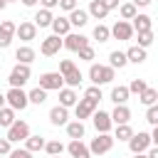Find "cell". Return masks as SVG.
<instances>
[{"label": "cell", "instance_id": "cell-1", "mask_svg": "<svg viewBox=\"0 0 158 158\" xmlns=\"http://www.w3.org/2000/svg\"><path fill=\"white\" fill-rule=\"evenodd\" d=\"M59 74H62L64 84H69V89H74V86L81 84V72L77 69V64L72 59H62L59 62Z\"/></svg>", "mask_w": 158, "mask_h": 158}, {"label": "cell", "instance_id": "cell-2", "mask_svg": "<svg viewBox=\"0 0 158 158\" xmlns=\"http://www.w3.org/2000/svg\"><path fill=\"white\" fill-rule=\"evenodd\" d=\"M89 79L94 81V86L109 84V81H114V69L106 67V64H91L89 67Z\"/></svg>", "mask_w": 158, "mask_h": 158}, {"label": "cell", "instance_id": "cell-3", "mask_svg": "<svg viewBox=\"0 0 158 158\" xmlns=\"http://www.w3.org/2000/svg\"><path fill=\"white\" fill-rule=\"evenodd\" d=\"M30 77H32L30 64H15V67H12V72H10V77H7L10 89H22V84H27V81H30Z\"/></svg>", "mask_w": 158, "mask_h": 158}, {"label": "cell", "instance_id": "cell-4", "mask_svg": "<svg viewBox=\"0 0 158 158\" xmlns=\"http://www.w3.org/2000/svg\"><path fill=\"white\" fill-rule=\"evenodd\" d=\"M111 148H114V136H109V133H96V138H91V143H89V153H96V156L109 153Z\"/></svg>", "mask_w": 158, "mask_h": 158}, {"label": "cell", "instance_id": "cell-5", "mask_svg": "<svg viewBox=\"0 0 158 158\" xmlns=\"http://www.w3.org/2000/svg\"><path fill=\"white\" fill-rule=\"evenodd\" d=\"M5 104L12 109V111H22V109H27V94L22 91V89H10L7 94H5Z\"/></svg>", "mask_w": 158, "mask_h": 158}, {"label": "cell", "instance_id": "cell-6", "mask_svg": "<svg viewBox=\"0 0 158 158\" xmlns=\"http://www.w3.org/2000/svg\"><path fill=\"white\" fill-rule=\"evenodd\" d=\"M128 148H131V153H133V156H136V153H146V151L151 148V136H148L146 131L133 133V136L128 138Z\"/></svg>", "mask_w": 158, "mask_h": 158}, {"label": "cell", "instance_id": "cell-7", "mask_svg": "<svg viewBox=\"0 0 158 158\" xmlns=\"http://www.w3.org/2000/svg\"><path fill=\"white\" fill-rule=\"evenodd\" d=\"M62 86H64V79H62L59 72H44L40 77V89H44V91H52V89L59 91Z\"/></svg>", "mask_w": 158, "mask_h": 158}, {"label": "cell", "instance_id": "cell-8", "mask_svg": "<svg viewBox=\"0 0 158 158\" xmlns=\"http://www.w3.org/2000/svg\"><path fill=\"white\" fill-rule=\"evenodd\" d=\"M30 136V123L27 121H15L10 128H7V141L10 143H20Z\"/></svg>", "mask_w": 158, "mask_h": 158}, {"label": "cell", "instance_id": "cell-9", "mask_svg": "<svg viewBox=\"0 0 158 158\" xmlns=\"http://www.w3.org/2000/svg\"><path fill=\"white\" fill-rule=\"evenodd\" d=\"M86 44H89V37L77 35V32H69V35H64V40H62V47H67L69 52H79V49L86 47Z\"/></svg>", "mask_w": 158, "mask_h": 158}, {"label": "cell", "instance_id": "cell-10", "mask_svg": "<svg viewBox=\"0 0 158 158\" xmlns=\"http://www.w3.org/2000/svg\"><path fill=\"white\" fill-rule=\"evenodd\" d=\"M96 101H91V99H79L77 104H74V114H77V121H81V118H89L94 111H96Z\"/></svg>", "mask_w": 158, "mask_h": 158}, {"label": "cell", "instance_id": "cell-11", "mask_svg": "<svg viewBox=\"0 0 158 158\" xmlns=\"http://www.w3.org/2000/svg\"><path fill=\"white\" fill-rule=\"evenodd\" d=\"M59 49H62V40H59L57 35L44 37V40H42V44H40V52H42L44 57H54Z\"/></svg>", "mask_w": 158, "mask_h": 158}, {"label": "cell", "instance_id": "cell-12", "mask_svg": "<svg viewBox=\"0 0 158 158\" xmlns=\"http://www.w3.org/2000/svg\"><path fill=\"white\" fill-rule=\"evenodd\" d=\"M91 116H94L91 121H94V126H96V133H109V131H111V126H114V123H111V116H109L106 111H101V109H99V111H94Z\"/></svg>", "mask_w": 158, "mask_h": 158}, {"label": "cell", "instance_id": "cell-13", "mask_svg": "<svg viewBox=\"0 0 158 158\" xmlns=\"http://www.w3.org/2000/svg\"><path fill=\"white\" fill-rule=\"evenodd\" d=\"M15 22H10V20H2L0 22V49H5V47H10V42H12V37H15Z\"/></svg>", "mask_w": 158, "mask_h": 158}, {"label": "cell", "instance_id": "cell-14", "mask_svg": "<svg viewBox=\"0 0 158 158\" xmlns=\"http://www.w3.org/2000/svg\"><path fill=\"white\" fill-rule=\"evenodd\" d=\"M109 32H111L116 40H123V42L133 37V27H131V22H126V20H118V22H116Z\"/></svg>", "mask_w": 158, "mask_h": 158}, {"label": "cell", "instance_id": "cell-15", "mask_svg": "<svg viewBox=\"0 0 158 158\" xmlns=\"http://www.w3.org/2000/svg\"><path fill=\"white\" fill-rule=\"evenodd\" d=\"M49 123L52 126H67L69 123V114H67V109L64 106H52L49 109Z\"/></svg>", "mask_w": 158, "mask_h": 158}, {"label": "cell", "instance_id": "cell-16", "mask_svg": "<svg viewBox=\"0 0 158 158\" xmlns=\"http://www.w3.org/2000/svg\"><path fill=\"white\" fill-rule=\"evenodd\" d=\"M15 35H17L22 42H32V40L37 37V27H35L32 22H20V25L15 27Z\"/></svg>", "mask_w": 158, "mask_h": 158}, {"label": "cell", "instance_id": "cell-17", "mask_svg": "<svg viewBox=\"0 0 158 158\" xmlns=\"http://www.w3.org/2000/svg\"><path fill=\"white\" fill-rule=\"evenodd\" d=\"M109 116H111V123H116V126H118V123H128V121H131V109H128L126 104H118Z\"/></svg>", "mask_w": 158, "mask_h": 158}, {"label": "cell", "instance_id": "cell-18", "mask_svg": "<svg viewBox=\"0 0 158 158\" xmlns=\"http://www.w3.org/2000/svg\"><path fill=\"white\" fill-rule=\"evenodd\" d=\"M77 101H79V96L74 94V89H69V86H62V89H59V106L69 109V106H74Z\"/></svg>", "mask_w": 158, "mask_h": 158}, {"label": "cell", "instance_id": "cell-19", "mask_svg": "<svg viewBox=\"0 0 158 158\" xmlns=\"http://www.w3.org/2000/svg\"><path fill=\"white\" fill-rule=\"evenodd\" d=\"M67 151H69V156H72V158H91L89 148H86V146H84L81 141H69Z\"/></svg>", "mask_w": 158, "mask_h": 158}, {"label": "cell", "instance_id": "cell-20", "mask_svg": "<svg viewBox=\"0 0 158 158\" xmlns=\"http://www.w3.org/2000/svg\"><path fill=\"white\" fill-rule=\"evenodd\" d=\"M49 27H52V32H54L57 37H64V35H69V30H72V25H69L67 17H54Z\"/></svg>", "mask_w": 158, "mask_h": 158}, {"label": "cell", "instance_id": "cell-21", "mask_svg": "<svg viewBox=\"0 0 158 158\" xmlns=\"http://www.w3.org/2000/svg\"><path fill=\"white\" fill-rule=\"evenodd\" d=\"M35 49L32 47H17V52H15V59H17V64H30V62H35Z\"/></svg>", "mask_w": 158, "mask_h": 158}, {"label": "cell", "instance_id": "cell-22", "mask_svg": "<svg viewBox=\"0 0 158 158\" xmlns=\"http://www.w3.org/2000/svg\"><path fill=\"white\" fill-rule=\"evenodd\" d=\"M67 20H69V25H74V27H84V25L89 22V15H86V10H79V7H77V10L69 12Z\"/></svg>", "mask_w": 158, "mask_h": 158}, {"label": "cell", "instance_id": "cell-23", "mask_svg": "<svg viewBox=\"0 0 158 158\" xmlns=\"http://www.w3.org/2000/svg\"><path fill=\"white\" fill-rule=\"evenodd\" d=\"M123 54H126V62H133V64H141V62H146V49H141L138 44H136V47H128Z\"/></svg>", "mask_w": 158, "mask_h": 158}, {"label": "cell", "instance_id": "cell-24", "mask_svg": "<svg viewBox=\"0 0 158 158\" xmlns=\"http://www.w3.org/2000/svg\"><path fill=\"white\" fill-rule=\"evenodd\" d=\"M86 15H91V17H96V20H104L106 15H109V10L104 7V2L101 0H91L89 2V12Z\"/></svg>", "mask_w": 158, "mask_h": 158}, {"label": "cell", "instance_id": "cell-25", "mask_svg": "<svg viewBox=\"0 0 158 158\" xmlns=\"http://www.w3.org/2000/svg\"><path fill=\"white\" fill-rule=\"evenodd\" d=\"M52 20H54V17H52V10H44V7H42V10H37V15H35V22H32V25H35V27H49V25H52Z\"/></svg>", "mask_w": 158, "mask_h": 158}, {"label": "cell", "instance_id": "cell-26", "mask_svg": "<svg viewBox=\"0 0 158 158\" xmlns=\"http://www.w3.org/2000/svg\"><path fill=\"white\" fill-rule=\"evenodd\" d=\"M67 136H69L72 141H81V138H84V123H81V121L67 123Z\"/></svg>", "mask_w": 158, "mask_h": 158}, {"label": "cell", "instance_id": "cell-27", "mask_svg": "<svg viewBox=\"0 0 158 158\" xmlns=\"http://www.w3.org/2000/svg\"><path fill=\"white\" fill-rule=\"evenodd\" d=\"M151 25H153V22H151V17H148V15H136L131 27H133L136 32H151Z\"/></svg>", "mask_w": 158, "mask_h": 158}, {"label": "cell", "instance_id": "cell-28", "mask_svg": "<svg viewBox=\"0 0 158 158\" xmlns=\"http://www.w3.org/2000/svg\"><path fill=\"white\" fill-rule=\"evenodd\" d=\"M128 62H126V54L123 52H118V49H114L111 54H109V67L111 69H123Z\"/></svg>", "mask_w": 158, "mask_h": 158}, {"label": "cell", "instance_id": "cell-29", "mask_svg": "<svg viewBox=\"0 0 158 158\" xmlns=\"http://www.w3.org/2000/svg\"><path fill=\"white\" fill-rule=\"evenodd\" d=\"M138 99H141V104H146V106H156V101H158V91H156L153 86H146V89L138 94Z\"/></svg>", "mask_w": 158, "mask_h": 158}, {"label": "cell", "instance_id": "cell-30", "mask_svg": "<svg viewBox=\"0 0 158 158\" xmlns=\"http://www.w3.org/2000/svg\"><path fill=\"white\" fill-rule=\"evenodd\" d=\"M111 101L118 106V104H126L128 101V89L126 86H114L111 89Z\"/></svg>", "mask_w": 158, "mask_h": 158}, {"label": "cell", "instance_id": "cell-31", "mask_svg": "<svg viewBox=\"0 0 158 158\" xmlns=\"http://www.w3.org/2000/svg\"><path fill=\"white\" fill-rule=\"evenodd\" d=\"M25 148H27L30 153L42 151V148H44V138H42V136H27V138H25Z\"/></svg>", "mask_w": 158, "mask_h": 158}, {"label": "cell", "instance_id": "cell-32", "mask_svg": "<svg viewBox=\"0 0 158 158\" xmlns=\"http://www.w3.org/2000/svg\"><path fill=\"white\" fill-rule=\"evenodd\" d=\"M15 121H17V118H15V111H12L10 106H2V109H0V126L10 128Z\"/></svg>", "mask_w": 158, "mask_h": 158}, {"label": "cell", "instance_id": "cell-33", "mask_svg": "<svg viewBox=\"0 0 158 158\" xmlns=\"http://www.w3.org/2000/svg\"><path fill=\"white\" fill-rule=\"evenodd\" d=\"M27 101H30V104H37V106H42V104L47 101V91L37 86V89H32V91L27 94Z\"/></svg>", "mask_w": 158, "mask_h": 158}, {"label": "cell", "instance_id": "cell-34", "mask_svg": "<svg viewBox=\"0 0 158 158\" xmlns=\"http://www.w3.org/2000/svg\"><path fill=\"white\" fill-rule=\"evenodd\" d=\"M133 136V128L128 126V123H118L116 126V133H114V138H118V141H128Z\"/></svg>", "mask_w": 158, "mask_h": 158}, {"label": "cell", "instance_id": "cell-35", "mask_svg": "<svg viewBox=\"0 0 158 158\" xmlns=\"http://www.w3.org/2000/svg\"><path fill=\"white\" fill-rule=\"evenodd\" d=\"M118 12H121V17H123V20H133V17L138 15V10L133 7V2H123V5L118 7Z\"/></svg>", "mask_w": 158, "mask_h": 158}, {"label": "cell", "instance_id": "cell-36", "mask_svg": "<svg viewBox=\"0 0 158 158\" xmlns=\"http://www.w3.org/2000/svg\"><path fill=\"white\" fill-rule=\"evenodd\" d=\"M91 35H94V40H99V42H106V40L111 37V32H109V27H106V25H96Z\"/></svg>", "mask_w": 158, "mask_h": 158}, {"label": "cell", "instance_id": "cell-37", "mask_svg": "<svg viewBox=\"0 0 158 158\" xmlns=\"http://www.w3.org/2000/svg\"><path fill=\"white\" fill-rule=\"evenodd\" d=\"M44 151H47L49 156H62L64 146H62L59 141H44Z\"/></svg>", "mask_w": 158, "mask_h": 158}, {"label": "cell", "instance_id": "cell-38", "mask_svg": "<svg viewBox=\"0 0 158 158\" xmlns=\"http://www.w3.org/2000/svg\"><path fill=\"white\" fill-rule=\"evenodd\" d=\"M146 86H148V84H146L143 79H131V84H128L126 89H128V94H141Z\"/></svg>", "mask_w": 158, "mask_h": 158}, {"label": "cell", "instance_id": "cell-39", "mask_svg": "<svg viewBox=\"0 0 158 158\" xmlns=\"http://www.w3.org/2000/svg\"><path fill=\"white\" fill-rule=\"evenodd\" d=\"M151 42H153V30H151V32H138V47H141V49L151 47Z\"/></svg>", "mask_w": 158, "mask_h": 158}, {"label": "cell", "instance_id": "cell-40", "mask_svg": "<svg viewBox=\"0 0 158 158\" xmlns=\"http://www.w3.org/2000/svg\"><path fill=\"white\" fill-rule=\"evenodd\" d=\"M84 99H91V101H101V86H89L86 91H84Z\"/></svg>", "mask_w": 158, "mask_h": 158}, {"label": "cell", "instance_id": "cell-41", "mask_svg": "<svg viewBox=\"0 0 158 158\" xmlns=\"http://www.w3.org/2000/svg\"><path fill=\"white\" fill-rule=\"evenodd\" d=\"M94 57H96L94 47H89V44H86V47H81V49H79V59H84V62H91Z\"/></svg>", "mask_w": 158, "mask_h": 158}, {"label": "cell", "instance_id": "cell-42", "mask_svg": "<svg viewBox=\"0 0 158 158\" xmlns=\"http://www.w3.org/2000/svg\"><path fill=\"white\" fill-rule=\"evenodd\" d=\"M146 121L153 123V126H158V106H148V111H146Z\"/></svg>", "mask_w": 158, "mask_h": 158}, {"label": "cell", "instance_id": "cell-43", "mask_svg": "<svg viewBox=\"0 0 158 158\" xmlns=\"http://www.w3.org/2000/svg\"><path fill=\"white\" fill-rule=\"evenodd\" d=\"M7 156H10V158H32V153H30L27 148H12Z\"/></svg>", "mask_w": 158, "mask_h": 158}, {"label": "cell", "instance_id": "cell-44", "mask_svg": "<svg viewBox=\"0 0 158 158\" xmlns=\"http://www.w3.org/2000/svg\"><path fill=\"white\" fill-rule=\"evenodd\" d=\"M59 7L67 10V12H72V10H77V0H59Z\"/></svg>", "mask_w": 158, "mask_h": 158}, {"label": "cell", "instance_id": "cell-45", "mask_svg": "<svg viewBox=\"0 0 158 158\" xmlns=\"http://www.w3.org/2000/svg\"><path fill=\"white\" fill-rule=\"evenodd\" d=\"M10 151H12L10 141H7V138H0V156H2V153H10Z\"/></svg>", "mask_w": 158, "mask_h": 158}, {"label": "cell", "instance_id": "cell-46", "mask_svg": "<svg viewBox=\"0 0 158 158\" xmlns=\"http://www.w3.org/2000/svg\"><path fill=\"white\" fill-rule=\"evenodd\" d=\"M40 2H42V7H44V10H52V7H57V5H59V0H40Z\"/></svg>", "mask_w": 158, "mask_h": 158}, {"label": "cell", "instance_id": "cell-47", "mask_svg": "<svg viewBox=\"0 0 158 158\" xmlns=\"http://www.w3.org/2000/svg\"><path fill=\"white\" fill-rule=\"evenodd\" d=\"M104 2V7L106 10H114V7H118V0H101Z\"/></svg>", "mask_w": 158, "mask_h": 158}, {"label": "cell", "instance_id": "cell-48", "mask_svg": "<svg viewBox=\"0 0 158 158\" xmlns=\"http://www.w3.org/2000/svg\"><path fill=\"white\" fill-rule=\"evenodd\" d=\"M151 5V0H133V7L138 10V7H148Z\"/></svg>", "mask_w": 158, "mask_h": 158}, {"label": "cell", "instance_id": "cell-49", "mask_svg": "<svg viewBox=\"0 0 158 158\" xmlns=\"http://www.w3.org/2000/svg\"><path fill=\"white\" fill-rule=\"evenodd\" d=\"M146 158H158V148H156V146H151V148H148V153H146Z\"/></svg>", "mask_w": 158, "mask_h": 158}, {"label": "cell", "instance_id": "cell-50", "mask_svg": "<svg viewBox=\"0 0 158 158\" xmlns=\"http://www.w3.org/2000/svg\"><path fill=\"white\" fill-rule=\"evenodd\" d=\"M37 2H40V0H22V5H25V7H32V5H37Z\"/></svg>", "mask_w": 158, "mask_h": 158}, {"label": "cell", "instance_id": "cell-51", "mask_svg": "<svg viewBox=\"0 0 158 158\" xmlns=\"http://www.w3.org/2000/svg\"><path fill=\"white\" fill-rule=\"evenodd\" d=\"M5 106V94H0V109Z\"/></svg>", "mask_w": 158, "mask_h": 158}, {"label": "cell", "instance_id": "cell-52", "mask_svg": "<svg viewBox=\"0 0 158 158\" xmlns=\"http://www.w3.org/2000/svg\"><path fill=\"white\" fill-rule=\"evenodd\" d=\"M5 5H7V2H5V0H0V10H5Z\"/></svg>", "mask_w": 158, "mask_h": 158}, {"label": "cell", "instance_id": "cell-53", "mask_svg": "<svg viewBox=\"0 0 158 158\" xmlns=\"http://www.w3.org/2000/svg\"><path fill=\"white\" fill-rule=\"evenodd\" d=\"M136 158H146V156H143V153H136Z\"/></svg>", "mask_w": 158, "mask_h": 158}, {"label": "cell", "instance_id": "cell-54", "mask_svg": "<svg viewBox=\"0 0 158 158\" xmlns=\"http://www.w3.org/2000/svg\"><path fill=\"white\" fill-rule=\"evenodd\" d=\"M49 158H62V156H49Z\"/></svg>", "mask_w": 158, "mask_h": 158}, {"label": "cell", "instance_id": "cell-55", "mask_svg": "<svg viewBox=\"0 0 158 158\" xmlns=\"http://www.w3.org/2000/svg\"><path fill=\"white\" fill-rule=\"evenodd\" d=\"M5 2H12V0H5Z\"/></svg>", "mask_w": 158, "mask_h": 158}]
</instances>
